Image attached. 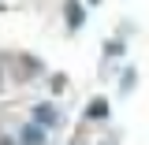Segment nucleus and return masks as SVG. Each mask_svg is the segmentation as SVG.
<instances>
[{
	"instance_id": "obj_8",
	"label": "nucleus",
	"mask_w": 149,
	"mask_h": 145,
	"mask_svg": "<svg viewBox=\"0 0 149 145\" xmlns=\"http://www.w3.org/2000/svg\"><path fill=\"white\" fill-rule=\"evenodd\" d=\"M90 4H93V8H97V4H101V0H90Z\"/></svg>"
},
{
	"instance_id": "obj_6",
	"label": "nucleus",
	"mask_w": 149,
	"mask_h": 145,
	"mask_svg": "<svg viewBox=\"0 0 149 145\" xmlns=\"http://www.w3.org/2000/svg\"><path fill=\"white\" fill-rule=\"evenodd\" d=\"M49 86H52V93H63V86H67V78H63V74H52V82H49Z\"/></svg>"
},
{
	"instance_id": "obj_1",
	"label": "nucleus",
	"mask_w": 149,
	"mask_h": 145,
	"mask_svg": "<svg viewBox=\"0 0 149 145\" xmlns=\"http://www.w3.org/2000/svg\"><path fill=\"white\" fill-rule=\"evenodd\" d=\"M34 119H37V123H41L45 130H49V127H60V123H63V112L41 101V104H34Z\"/></svg>"
},
{
	"instance_id": "obj_4",
	"label": "nucleus",
	"mask_w": 149,
	"mask_h": 145,
	"mask_svg": "<svg viewBox=\"0 0 149 145\" xmlns=\"http://www.w3.org/2000/svg\"><path fill=\"white\" fill-rule=\"evenodd\" d=\"M86 119H108V101L104 97H93L86 104Z\"/></svg>"
},
{
	"instance_id": "obj_7",
	"label": "nucleus",
	"mask_w": 149,
	"mask_h": 145,
	"mask_svg": "<svg viewBox=\"0 0 149 145\" xmlns=\"http://www.w3.org/2000/svg\"><path fill=\"white\" fill-rule=\"evenodd\" d=\"M0 145H19V142H15V138H0Z\"/></svg>"
},
{
	"instance_id": "obj_3",
	"label": "nucleus",
	"mask_w": 149,
	"mask_h": 145,
	"mask_svg": "<svg viewBox=\"0 0 149 145\" xmlns=\"http://www.w3.org/2000/svg\"><path fill=\"white\" fill-rule=\"evenodd\" d=\"M19 145H45V127L41 123H26V127L19 130Z\"/></svg>"
},
{
	"instance_id": "obj_9",
	"label": "nucleus",
	"mask_w": 149,
	"mask_h": 145,
	"mask_svg": "<svg viewBox=\"0 0 149 145\" xmlns=\"http://www.w3.org/2000/svg\"><path fill=\"white\" fill-rule=\"evenodd\" d=\"M0 86H4V71H0Z\"/></svg>"
},
{
	"instance_id": "obj_5",
	"label": "nucleus",
	"mask_w": 149,
	"mask_h": 145,
	"mask_svg": "<svg viewBox=\"0 0 149 145\" xmlns=\"http://www.w3.org/2000/svg\"><path fill=\"white\" fill-rule=\"evenodd\" d=\"M104 56H108V60L123 56V41H104Z\"/></svg>"
},
{
	"instance_id": "obj_2",
	"label": "nucleus",
	"mask_w": 149,
	"mask_h": 145,
	"mask_svg": "<svg viewBox=\"0 0 149 145\" xmlns=\"http://www.w3.org/2000/svg\"><path fill=\"white\" fill-rule=\"evenodd\" d=\"M63 19H67V30H78L86 22V8L78 0H63Z\"/></svg>"
}]
</instances>
